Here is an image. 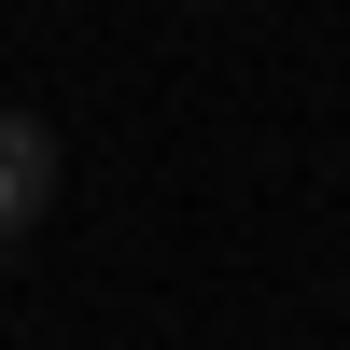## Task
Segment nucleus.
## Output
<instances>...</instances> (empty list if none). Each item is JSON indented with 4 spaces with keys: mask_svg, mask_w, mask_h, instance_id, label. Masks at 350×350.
I'll return each mask as SVG.
<instances>
[{
    "mask_svg": "<svg viewBox=\"0 0 350 350\" xmlns=\"http://www.w3.org/2000/svg\"><path fill=\"white\" fill-rule=\"evenodd\" d=\"M56 183H70L56 126H42V112H0V239H28V224L56 211Z\"/></svg>",
    "mask_w": 350,
    "mask_h": 350,
    "instance_id": "f257e3e1",
    "label": "nucleus"
}]
</instances>
